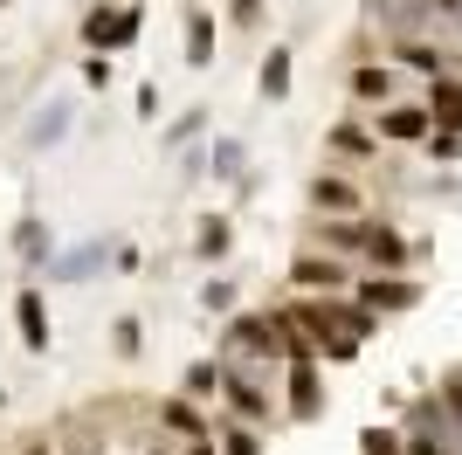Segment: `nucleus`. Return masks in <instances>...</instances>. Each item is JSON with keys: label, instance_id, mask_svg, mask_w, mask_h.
Returning a JSON list of instances; mask_svg holds the SVG:
<instances>
[{"label": "nucleus", "instance_id": "nucleus-1", "mask_svg": "<svg viewBox=\"0 0 462 455\" xmlns=\"http://www.w3.org/2000/svg\"><path fill=\"white\" fill-rule=\"evenodd\" d=\"M228 359H283V311H235L221 331Z\"/></svg>", "mask_w": 462, "mask_h": 455}, {"label": "nucleus", "instance_id": "nucleus-2", "mask_svg": "<svg viewBox=\"0 0 462 455\" xmlns=\"http://www.w3.org/2000/svg\"><path fill=\"white\" fill-rule=\"evenodd\" d=\"M138 28H145V7H111V0H97L90 14H83V49L90 56H117V49H132Z\"/></svg>", "mask_w": 462, "mask_h": 455}, {"label": "nucleus", "instance_id": "nucleus-3", "mask_svg": "<svg viewBox=\"0 0 462 455\" xmlns=\"http://www.w3.org/2000/svg\"><path fill=\"white\" fill-rule=\"evenodd\" d=\"M221 400H228L235 421H249V428H263V421L276 414L270 386H255V373H242V366H221Z\"/></svg>", "mask_w": 462, "mask_h": 455}, {"label": "nucleus", "instance_id": "nucleus-4", "mask_svg": "<svg viewBox=\"0 0 462 455\" xmlns=\"http://www.w3.org/2000/svg\"><path fill=\"white\" fill-rule=\"evenodd\" d=\"M14 331H21V345L28 352H49V297H42V283H21L14 290Z\"/></svg>", "mask_w": 462, "mask_h": 455}, {"label": "nucleus", "instance_id": "nucleus-5", "mask_svg": "<svg viewBox=\"0 0 462 455\" xmlns=\"http://www.w3.org/2000/svg\"><path fill=\"white\" fill-rule=\"evenodd\" d=\"M69 125H77V104H69V97H49V104L28 117L21 145H28V152H49V145H62V138H69Z\"/></svg>", "mask_w": 462, "mask_h": 455}, {"label": "nucleus", "instance_id": "nucleus-6", "mask_svg": "<svg viewBox=\"0 0 462 455\" xmlns=\"http://www.w3.org/2000/svg\"><path fill=\"white\" fill-rule=\"evenodd\" d=\"M346 276H352V269L338 263L331 248H325V255H318V248H297V263H290V283H297V290H325V297H331V290H346Z\"/></svg>", "mask_w": 462, "mask_h": 455}, {"label": "nucleus", "instance_id": "nucleus-7", "mask_svg": "<svg viewBox=\"0 0 462 455\" xmlns=\"http://www.w3.org/2000/svg\"><path fill=\"white\" fill-rule=\"evenodd\" d=\"M373 125H380V138H393V145H421V138L435 132L428 104H380V111H373Z\"/></svg>", "mask_w": 462, "mask_h": 455}, {"label": "nucleus", "instance_id": "nucleus-8", "mask_svg": "<svg viewBox=\"0 0 462 455\" xmlns=\"http://www.w3.org/2000/svg\"><path fill=\"white\" fill-rule=\"evenodd\" d=\"M111 263V242H83V248H62V255H49V283H90L97 269Z\"/></svg>", "mask_w": 462, "mask_h": 455}, {"label": "nucleus", "instance_id": "nucleus-9", "mask_svg": "<svg viewBox=\"0 0 462 455\" xmlns=\"http://www.w3.org/2000/svg\"><path fill=\"white\" fill-rule=\"evenodd\" d=\"M14 255H21V269H28V283L49 269V255H56V235H49V221H42V214H21V221H14Z\"/></svg>", "mask_w": 462, "mask_h": 455}, {"label": "nucleus", "instance_id": "nucleus-10", "mask_svg": "<svg viewBox=\"0 0 462 455\" xmlns=\"http://www.w3.org/2000/svg\"><path fill=\"white\" fill-rule=\"evenodd\" d=\"M359 303H366L373 318H386V311H414V303H421V283H407V276H366V283H359Z\"/></svg>", "mask_w": 462, "mask_h": 455}, {"label": "nucleus", "instance_id": "nucleus-11", "mask_svg": "<svg viewBox=\"0 0 462 455\" xmlns=\"http://www.w3.org/2000/svg\"><path fill=\"white\" fill-rule=\"evenodd\" d=\"M325 414V394H318V359H290V421H318Z\"/></svg>", "mask_w": 462, "mask_h": 455}, {"label": "nucleus", "instance_id": "nucleus-12", "mask_svg": "<svg viewBox=\"0 0 462 455\" xmlns=\"http://www.w3.org/2000/svg\"><path fill=\"white\" fill-rule=\"evenodd\" d=\"M421 104L435 117V132H462V76H435Z\"/></svg>", "mask_w": 462, "mask_h": 455}, {"label": "nucleus", "instance_id": "nucleus-13", "mask_svg": "<svg viewBox=\"0 0 462 455\" xmlns=\"http://www.w3.org/2000/svg\"><path fill=\"white\" fill-rule=\"evenodd\" d=\"M180 35H187V70H214V14L193 0L187 21H180Z\"/></svg>", "mask_w": 462, "mask_h": 455}, {"label": "nucleus", "instance_id": "nucleus-14", "mask_svg": "<svg viewBox=\"0 0 462 455\" xmlns=\"http://www.w3.org/2000/svg\"><path fill=\"white\" fill-rule=\"evenodd\" d=\"M393 56H401V70H414V76H428V83H435V76H448V49H442V42H421V35H401V42H393Z\"/></svg>", "mask_w": 462, "mask_h": 455}, {"label": "nucleus", "instance_id": "nucleus-15", "mask_svg": "<svg viewBox=\"0 0 462 455\" xmlns=\"http://www.w3.org/2000/svg\"><path fill=\"white\" fill-rule=\"evenodd\" d=\"M159 428H166V435H180V441H200V435H214V421L200 414V407H193L187 394H180V400H159Z\"/></svg>", "mask_w": 462, "mask_h": 455}, {"label": "nucleus", "instance_id": "nucleus-16", "mask_svg": "<svg viewBox=\"0 0 462 455\" xmlns=\"http://www.w3.org/2000/svg\"><path fill=\"white\" fill-rule=\"evenodd\" d=\"M346 90H352V104H393V70L386 62H352Z\"/></svg>", "mask_w": 462, "mask_h": 455}, {"label": "nucleus", "instance_id": "nucleus-17", "mask_svg": "<svg viewBox=\"0 0 462 455\" xmlns=\"http://www.w3.org/2000/svg\"><path fill=\"white\" fill-rule=\"evenodd\" d=\"M310 208H325V214H359V187H352L346 172H318V180H310Z\"/></svg>", "mask_w": 462, "mask_h": 455}, {"label": "nucleus", "instance_id": "nucleus-18", "mask_svg": "<svg viewBox=\"0 0 462 455\" xmlns=\"http://www.w3.org/2000/svg\"><path fill=\"white\" fill-rule=\"evenodd\" d=\"M366 263H373V269H386V276L407 263V242H401V235H393L386 221H366Z\"/></svg>", "mask_w": 462, "mask_h": 455}, {"label": "nucleus", "instance_id": "nucleus-19", "mask_svg": "<svg viewBox=\"0 0 462 455\" xmlns=\"http://www.w3.org/2000/svg\"><path fill=\"white\" fill-rule=\"evenodd\" d=\"M242 138H214L208 152H200V180H242Z\"/></svg>", "mask_w": 462, "mask_h": 455}, {"label": "nucleus", "instance_id": "nucleus-20", "mask_svg": "<svg viewBox=\"0 0 462 455\" xmlns=\"http://www.w3.org/2000/svg\"><path fill=\"white\" fill-rule=\"evenodd\" d=\"M228 248H235V221L228 214H208V221L193 228V255H200V263H221Z\"/></svg>", "mask_w": 462, "mask_h": 455}, {"label": "nucleus", "instance_id": "nucleus-21", "mask_svg": "<svg viewBox=\"0 0 462 455\" xmlns=\"http://www.w3.org/2000/svg\"><path fill=\"white\" fill-rule=\"evenodd\" d=\"M255 90H263V104H283V97H290V49H270V56H263Z\"/></svg>", "mask_w": 462, "mask_h": 455}, {"label": "nucleus", "instance_id": "nucleus-22", "mask_svg": "<svg viewBox=\"0 0 462 455\" xmlns=\"http://www.w3.org/2000/svg\"><path fill=\"white\" fill-rule=\"evenodd\" d=\"M200 132H208V104H193V111H180L173 125L159 132V145H166V152H180V145H193Z\"/></svg>", "mask_w": 462, "mask_h": 455}, {"label": "nucleus", "instance_id": "nucleus-23", "mask_svg": "<svg viewBox=\"0 0 462 455\" xmlns=\"http://www.w3.org/2000/svg\"><path fill=\"white\" fill-rule=\"evenodd\" d=\"M318 248H366V221H318Z\"/></svg>", "mask_w": 462, "mask_h": 455}, {"label": "nucleus", "instance_id": "nucleus-24", "mask_svg": "<svg viewBox=\"0 0 462 455\" xmlns=\"http://www.w3.org/2000/svg\"><path fill=\"white\" fill-rule=\"evenodd\" d=\"M214 449H221V455H263V435H255L249 421H228V428L214 435Z\"/></svg>", "mask_w": 462, "mask_h": 455}, {"label": "nucleus", "instance_id": "nucleus-25", "mask_svg": "<svg viewBox=\"0 0 462 455\" xmlns=\"http://www.w3.org/2000/svg\"><path fill=\"white\" fill-rule=\"evenodd\" d=\"M221 394V359H193L187 366V400H214Z\"/></svg>", "mask_w": 462, "mask_h": 455}, {"label": "nucleus", "instance_id": "nucleus-26", "mask_svg": "<svg viewBox=\"0 0 462 455\" xmlns=\"http://www.w3.org/2000/svg\"><path fill=\"white\" fill-rule=\"evenodd\" d=\"M111 345H117V359H138V352H145V324H138V318H117L111 324Z\"/></svg>", "mask_w": 462, "mask_h": 455}, {"label": "nucleus", "instance_id": "nucleus-27", "mask_svg": "<svg viewBox=\"0 0 462 455\" xmlns=\"http://www.w3.org/2000/svg\"><path fill=\"white\" fill-rule=\"evenodd\" d=\"M331 152H346V159H373V132H359V125H338V132H331Z\"/></svg>", "mask_w": 462, "mask_h": 455}, {"label": "nucleus", "instance_id": "nucleus-28", "mask_svg": "<svg viewBox=\"0 0 462 455\" xmlns=\"http://www.w3.org/2000/svg\"><path fill=\"white\" fill-rule=\"evenodd\" d=\"M359 449H366V455H407V435H393V428H366Z\"/></svg>", "mask_w": 462, "mask_h": 455}, {"label": "nucleus", "instance_id": "nucleus-29", "mask_svg": "<svg viewBox=\"0 0 462 455\" xmlns=\"http://www.w3.org/2000/svg\"><path fill=\"white\" fill-rule=\"evenodd\" d=\"M200 303H208V311H235V283L228 276H208V283H200Z\"/></svg>", "mask_w": 462, "mask_h": 455}, {"label": "nucleus", "instance_id": "nucleus-30", "mask_svg": "<svg viewBox=\"0 0 462 455\" xmlns=\"http://www.w3.org/2000/svg\"><path fill=\"white\" fill-rule=\"evenodd\" d=\"M228 21L242 35H255V28H263V0H228Z\"/></svg>", "mask_w": 462, "mask_h": 455}, {"label": "nucleus", "instance_id": "nucleus-31", "mask_svg": "<svg viewBox=\"0 0 462 455\" xmlns=\"http://www.w3.org/2000/svg\"><path fill=\"white\" fill-rule=\"evenodd\" d=\"M421 145L435 152V159H462V132H428Z\"/></svg>", "mask_w": 462, "mask_h": 455}, {"label": "nucleus", "instance_id": "nucleus-32", "mask_svg": "<svg viewBox=\"0 0 462 455\" xmlns=\"http://www.w3.org/2000/svg\"><path fill=\"white\" fill-rule=\"evenodd\" d=\"M83 83H90V90H111V56H83Z\"/></svg>", "mask_w": 462, "mask_h": 455}, {"label": "nucleus", "instance_id": "nucleus-33", "mask_svg": "<svg viewBox=\"0 0 462 455\" xmlns=\"http://www.w3.org/2000/svg\"><path fill=\"white\" fill-rule=\"evenodd\" d=\"M138 117H145V125H159V83H138Z\"/></svg>", "mask_w": 462, "mask_h": 455}, {"label": "nucleus", "instance_id": "nucleus-34", "mask_svg": "<svg viewBox=\"0 0 462 455\" xmlns=\"http://www.w3.org/2000/svg\"><path fill=\"white\" fill-rule=\"evenodd\" d=\"M442 407L462 421V373H448V379H442Z\"/></svg>", "mask_w": 462, "mask_h": 455}, {"label": "nucleus", "instance_id": "nucleus-35", "mask_svg": "<svg viewBox=\"0 0 462 455\" xmlns=\"http://www.w3.org/2000/svg\"><path fill=\"white\" fill-rule=\"evenodd\" d=\"M180 455H221V449H214V435H200V441H187Z\"/></svg>", "mask_w": 462, "mask_h": 455}, {"label": "nucleus", "instance_id": "nucleus-36", "mask_svg": "<svg viewBox=\"0 0 462 455\" xmlns=\"http://www.w3.org/2000/svg\"><path fill=\"white\" fill-rule=\"evenodd\" d=\"M145 455H173V449H166V441H159V449H145Z\"/></svg>", "mask_w": 462, "mask_h": 455}, {"label": "nucleus", "instance_id": "nucleus-37", "mask_svg": "<svg viewBox=\"0 0 462 455\" xmlns=\"http://www.w3.org/2000/svg\"><path fill=\"white\" fill-rule=\"evenodd\" d=\"M0 407H7V386H0Z\"/></svg>", "mask_w": 462, "mask_h": 455}, {"label": "nucleus", "instance_id": "nucleus-38", "mask_svg": "<svg viewBox=\"0 0 462 455\" xmlns=\"http://www.w3.org/2000/svg\"><path fill=\"white\" fill-rule=\"evenodd\" d=\"M0 7H7V0H0Z\"/></svg>", "mask_w": 462, "mask_h": 455}]
</instances>
